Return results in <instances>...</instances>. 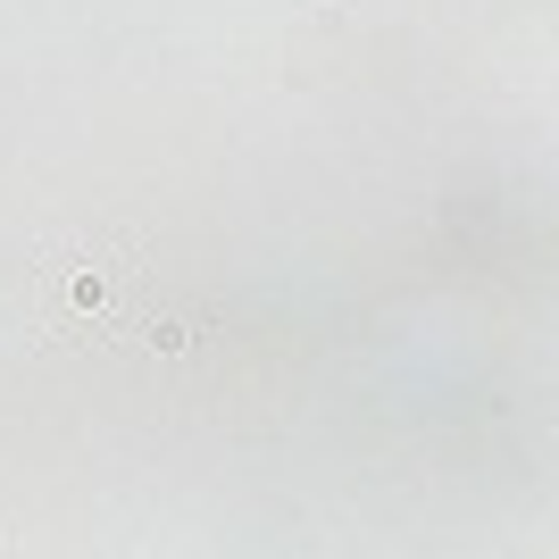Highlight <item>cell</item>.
I'll return each mask as SVG.
<instances>
[{
  "instance_id": "1",
  "label": "cell",
  "mask_w": 559,
  "mask_h": 559,
  "mask_svg": "<svg viewBox=\"0 0 559 559\" xmlns=\"http://www.w3.org/2000/svg\"><path fill=\"white\" fill-rule=\"evenodd\" d=\"M142 309V242L126 226H75L25 267V326L43 343H109Z\"/></svg>"
},
{
  "instance_id": "2",
  "label": "cell",
  "mask_w": 559,
  "mask_h": 559,
  "mask_svg": "<svg viewBox=\"0 0 559 559\" xmlns=\"http://www.w3.org/2000/svg\"><path fill=\"white\" fill-rule=\"evenodd\" d=\"M0 559H17V535H9V526H0Z\"/></svg>"
}]
</instances>
